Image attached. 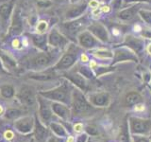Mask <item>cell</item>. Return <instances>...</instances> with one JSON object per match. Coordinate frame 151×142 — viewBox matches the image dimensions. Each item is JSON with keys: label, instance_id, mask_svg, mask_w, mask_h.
I'll use <instances>...</instances> for the list:
<instances>
[{"label": "cell", "instance_id": "6da1fadb", "mask_svg": "<svg viewBox=\"0 0 151 142\" xmlns=\"http://www.w3.org/2000/svg\"><path fill=\"white\" fill-rule=\"evenodd\" d=\"M42 96L45 97L46 99H53V101H60L63 103H68L70 99H69V88L66 85H63V86L58 87L54 90H50V91L46 92H42Z\"/></svg>", "mask_w": 151, "mask_h": 142}, {"label": "cell", "instance_id": "7a4b0ae2", "mask_svg": "<svg viewBox=\"0 0 151 142\" xmlns=\"http://www.w3.org/2000/svg\"><path fill=\"white\" fill-rule=\"evenodd\" d=\"M73 109L77 115H83L92 110L91 105L88 103L83 94L79 91H74L73 95Z\"/></svg>", "mask_w": 151, "mask_h": 142}, {"label": "cell", "instance_id": "3957f363", "mask_svg": "<svg viewBox=\"0 0 151 142\" xmlns=\"http://www.w3.org/2000/svg\"><path fill=\"white\" fill-rule=\"evenodd\" d=\"M124 61H133L137 62L138 58L135 55V52L131 50L127 46H121L117 47L113 51V64H116L118 62Z\"/></svg>", "mask_w": 151, "mask_h": 142}, {"label": "cell", "instance_id": "277c9868", "mask_svg": "<svg viewBox=\"0 0 151 142\" xmlns=\"http://www.w3.org/2000/svg\"><path fill=\"white\" fill-rule=\"evenodd\" d=\"M54 53L52 54L51 52H42L33 57L30 61V65L33 68H42L49 65L52 62H54Z\"/></svg>", "mask_w": 151, "mask_h": 142}, {"label": "cell", "instance_id": "5b68a950", "mask_svg": "<svg viewBox=\"0 0 151 142\" xmlns=\"http://www.w3.org/2000/svg\"><path fill=\"white\" fill-rule=\"evenodd\" d=\"M79 45L84 49H91L99 45L98 39H96L90 31H82L78 36Z\"/></svg>", "mask_w": 151, "mask_h": 142}, {"label": "cell", "instance_id": "8992f818", "mask_svg": "<svg viewBox=\"0 0 151 142\" xmlns=\"http://www.w3.org/2000/svg\"><path fill=\"white\" fill-rule=\"evenodd\" d=\"M89 31L92 34L98 39L99 41L102 42H108L109 41V34L106 30V28L104 27L101 23H93L92 25L89 27Z\"/></svg>", "mask_w": 151, "mask_h": 142}, {"label": "cell", "instance_id": "52a82bcc", "mask_svg": "<svg viewBox=\"0 0 151 142\" xmlns=\"http://www.w3.org/2000/svg\"><path fill=\"white\" fill-rule=\"evenodd\" d=\"M150 127L151 122L149 120H139V118H131L130 120V129L132 133L145 134L150 130Z\"/></svg>", "mask_w": 151, "mask_h": 142}, {"label": "cell", "instance_id": "ba28073f", "mask_svg": "<svg viewBox=\"0 0 151 142\" xmlns=\"http://www.w3.org/2000/svg\"><path fill=\"white\" fill-rule=\"evenodd\" d=\"M48 43L49 45L52 46L56 47H63L67 45L68 40L66 38L60 33L56 28H53L48 35Z\"/></svg>", "mask_w": 151, "mask_h": 142}, {"label": "cell", "instance_id": "9c48e42d", "mask_svg": "<svg viewBox=\"0 0 151 142\" xmlns=\"http://www.w3.org/2000/svg\"><path fill=\"white\" fill-rule=\"evenodd\" d=\"M77 60V51H69L63 56L56 65V69H67L71 67Z\"/></svg>", "mask_w": 151, "mask_h": 142}, {"label": "cell", "instance_id": "30bf717a", "mask_svg": "<svg viewBox=\"0 0 151 142\" xmlns=\"http://www.w3.org/2000/svg\"><path fill=\"white\" fill-rule=\"evenodd\" d=\"M140 11V5H135L130 8H127L121 11L118 13V18L122 21H129L132 18L135 16V14L137 12H139Z\"/></svg>", "mask_w": 151, "mask_h": 142}, {"label": "cell", "instance_id": "8fae6325", "mask_svg": "<svg viewBox=\"0 0 151 142\" xmlns=\"http://www.w3.org/2000/svg\"><path fill=\"white\" fill-rule=\"evenodd\" d=\"M110 97L107 93H96L90 96V101L96 106H106L108 105Z\"/></svg>", "mask_w": 151, "mask_h": 142}, {"label": "cell", "instance_id": "7c38bea8", "mask_svg": "<svg viewBox=\"0 0 151 142\" xmlns=\"http://www.w3.org/2000/svg\"><path fill=\"white\" fill-rule=\"evenodd\" d=\"M126 44L127 46L129 47L131 50H133L135 53H140L144 47V41L139 39V38H135L132 36H127L126 38Z\"/></svg>", "mask_w": 151, "mask_h": 142}, {"label": "cell", "instance_id": "4fadbf2b", "mask_svg": "<svg viewBox=\"0 0 151 142\" xmlns=\"http://www.w3.org/2000/svg\"><path fill=\"white\" fill-rule=\"evenodd\" d=\"M87 8V3L82 2L80 4L76 5L75 7H72L69 11L66 12V18L67 19H75L80 16L84 12V11Z\"/></svg>", "mask_w": 151, "mask_h": 142}, {"label": "cell", "instance_id": "5bb4252c", "mask_svg": "<svg viewBox=\"0 0 151 142\" xmlns=\"http://www.w3.org/2000/svg\"><path fill=\"white\" fill-rule=\"evenodd\" d=\"M66 77H67L71 82H72L74 84L77 85V86L79 87L81 90L87 89V83L81 75L77 74V73H70V74L66 75Z\"/></svg>", "mask_w": 151, "mask_h": 142}, {"label": "cell", "instance_id": "9a60e30c", "mask_svg": "<svg viewBox=\"0 0 151 142\" xmlns=\"http://www.w3.org/2000/svg\"><path fill=\"white\" fill-rule=\"evenodd\" d=\"M15 127L17 128L18 131H20L22 133H28L31 130V127H32V121H31V118H23V120H18L15 123Z\"/></svg>", "mask_w": 151, "mask_h": 142}, {"label": "cell", "instance_id": "2e32d148", "mask_svg": "<svg viewBox=\"0 0 151 142\" xmlns=\"http://www.w3.org/2000/svg\"><path fill=\"white\" fill-rule=\"evenodd\" d=\"M52 110L58 116H60L63 120H67L69 117V110L64 105L60 103H53L52 104Z\"/></svg>", "mask_w": 151, "mask_h": 142}, {"label": "cell", "instance_id": "e0dca14e", "mask_svg": "<svg viewBox=\"0 0 151 142\" xmlns=\"http://www.w3.org/2000/svg\"><path fill=\"white\" fill-rule=\"evenodd\" d=\"M81 21L80 20H77V21H72V22H68L65 23L63 26L64 30L67 31V33L69 34H76L81 28Z\"/></svg>", "mask_w": 151, "mask_h": 142}, {"label": "cell", "instance_id": "ac0fdd59", "mask_svg": "<svg viewBox=\"0 0 151 142\" xmlns=\"http://www.w3.org/2000/svg\"><path fill=\"white\" fill-rule=\"evenodd\" d=\"M31 40L37 47L42 49H46V36L42 34H34L31 35Z\"/></svg>", "mask_w": 151, "mask_h": 142}, {"label": "cell", "instance_id": "d6986e66", "mask_svg": "<svg viewBox=\"0 0 151 142\" xmlns=\"http://www.w3.org/2000/svg\"><path fill=\"white\" fill-rule=\"evenodd\" d=\"M12 9V3H6L0 6V17H1V19L5 23L8 21L9 15H11Z\"/></svg>", "mask_w": 151, "mask_h": 142}, {"label": "cell", "instance_id": "ffe728a7", "mask_svg": "<svg viewBox=\"0 0 151 142\" xmlns=\"http://www.w3.org/2000/svg\"><path fill=\"white\" fill-rule=\"evenodd\" d=\"M20 98L22 101L26 102L27 104H32L34 102V96L31 92V90L28 88H23L20 92Z\"/></svg>", "mask_w": 151, "mask_h": 142}, {"label": "cell", "instance_id": "44dd1931", "mask_svg": "<svg viewBox=\"0 0 151 142\" xmlns=\"http://www.w3.org/2000/svg\"><path fill=\"white\" fill-rule=\"evenodd\" d=\"M141 96L138 93H129V95H127V97L125 99L126 104L129 106L135 105V104H138L141 101Z\"/></svg>", "mask_w": 151, "mask_h": 142}, {"label": "cell", "instance_id": "7402d4cb", "mask_svg": "<svg viewBox=\"0 0 151 142\" xmlns=\"http://www.w3.org/2000/svg\"><path fill=\"white\" fill-rule=\"evenodd\" d=\"M93 54L96 56V58H99V59H111L113 57V52L108 49H104L94 50L93 52Z\"/></svg>", "mask_w": 151, "mask_h": 142}, {"label": "cell", "instance_id": "603a6c76", "mask_svg": "<svg viewBox=\"0 0 151 142\" xmlns=\"http://www.w3.org/2000/svg\"><path fill=\"white\" fill-rule=\"evenodd\" d=\"M40 104H41V116L42 117V120H47L51 117V112L48 109V106L46 105L44 101L40 99Z\"/></svg>", "mask_w": 151, "mask_h": 142}, {"label": "cell", "instance_id": "cb8c5ba5", "mask_svg": "<svg viewBox=\"0 0 151 142\" xmlns=\"http://www.w3.org/2000/svg\"><path fill=\"white\" fill-rule=\"evenodd\" d=\"M51 129L57 135H59V136H65L66 135V132L64 130V128L60 124H59V123H52Z\"/></svg>", "mask_w": 151, "mask_h": 142}, {"label": "cell", "instance_id": "d4e9b609", "mask_svg": "<svg viewBox=\"0 0 151 142\" xmlns=\"http://www.w3.org/2000/svg\"><path fill=\"white\" fill-rule=\"evenodd\" d=\"M139 14L142 17V19L148 25H151V12L145 11V9H140Z\"/></svg>", "mask_w": 151, "mask_h": 142}, {"label": "cell", "instance_id": "484cf974", "mask_svg": "<svg viewBox=\"0 0 151 142\" xmlns=\"http://www.w3.org/2000/svg\"><path fill=\"white\" fill-rule=\"evenodd\" d=\"M1 94L5 98H11L13 95V88L9 85H5L1 89Z\"/></svg>", "mask_w": 151, "mask_h": 142}, {"label": "cell", "instance_id": "4316f807", "mask_svg": "<svg viewBox=\"0 0 151 142\" xmlns=\"http://www.w3.org/2000/svg\"><path fill=\"white\" fill-rule=\"evenodd\" d=\"M45 135H46V131L45 128H42L41 125H37V135L39 136V139L44 140L45 137Z\"/></svg>", "mask_w": 151, "mask_h": 142}, {"label": "cell", "instance_id": "83f0119b", "mask_svg": "<svg viewBox=\"0 0 151 142\" xmlns=\"http://www.w3.org/2000/svg\"><path fill=\"white\" fill-rule=\"evenodd\" d=\"M46 28H47V24H46V22L41 21V22L38 23V25H37V30L39 31L40 33L45 31Z\"/></svg>", "mask_w": 151, "mask_h": 142}, {"label": "cell", "instance_id": "f1b7e54d", "mask_svg": "<svg viewBox=\"0 0 151 142\" xmlns=\"http://www.w3.org/2000/svg\"><path fill=\"white\" fill-rule=\"evenodd\" d=\"M79 72L81 73L83 76H86L87 78H93V74H92V71L90 70L87 67H80L79 69Z\"/></svg>", "mask_w": 151, "mask_h": 142}, {"label": "cell", "instance_id": "f546056e", "mask_svg": "<svg viewBox=\"0 0 151 142\" xmlns=\"http://www.w3.org/2000/svg\"><path fill=\"white\" fill-rule=\"evenodd\" d=\"M37 3H38V6H40L42 8H46V7H49L50 5L52 4L49 0H37Z\"/></svg>", "mask_w": 151, "mask_h": 142}, {"label": "cell", "instance_id": "4dcf8cb0", "mask_svg": "<svg viewBox=\"0 0 151 142\" xmlns=\"http://www.w3.org/2000/svg\"><path fill=\"white\" fill-rule=\"evenodd\" d=\"M121 5H122V0H113V1L111 2V7L115 9H120Z\"/></svg>", "mask_w": 151, "mask_h": 142}, {"label": "cell", "instance_id": "1f68e13d", "mask_svg": "<svg viewBox=\"0 0 151 142\" xmlns=\"http://www.w3.org/2000/svg\"><path fill=\"white\" fill-rule=\"evenodd\" d=\"M82 129H83V126L82 124H80V123H77V124L74 126V131L77 133H80L82 131Z\"/></svg>", "mask_w": 151, "mask_h": 142}, {"label": "cell", "instance_id": "d6a6232c", "mask_svg": "<svg viewBox=\"0 0 151 142\" xmlns=\"http://www.w3.org/2000/svg\"><path fill=\"white\" fill-rule=\"evenodd\" d=\"M5 135V137H6L7 139H9H9L13 138L14 134H13V133H12V131H9H9H7L6 133H5V135Z\"/></svg>", "mask_w": 151, "mask_h": 142}, {"label": "cell", "instance_id": "836d02e7", "mask_svg": "<svg viewBox=\"0 0 151 142\" xmlns=\"http://www.w3.org/2000/svg\"><path fill=\"white\" fill-rule=\"evenodd\" d=\"M127 2H151V0H126Z\"/></svg>", "mask_w": 151, "mask_h": 142}, {"label": "cell", "instance_id": "e575fe53", "mask_svg": "<svg viewBox=\"0 0 151 142\" xmlns=\"http://www.w3.org/2000/svg\"><path fill=\"white\" fill-rule=\"evenodd\" d=\"M12 46H14V47H18L19 46V41L17 40V39H15L13 42H12Z\"/></svg>", "mask_w": 151, "mask_h": 142}, {"label": "cell", "instance_id": "d590c367", "mask_svg": "<svg viewBox=\"0 0 151 142\" xmlns=\"http://www.w3.org/2000/svg\"><path fill=\"white\" fill-rule=\"evenodd\" d=\"M81 59H82V62H87V61H88L87 56H86V55H84V54L81 56Z\"/></svg>", "mask_w": 151, "mask_h": 142}, {"label": "cell", "instance_id": "8d00e7d4", "mask_svg": "<svg viewBox=\"0 0 151 142\" xmlns=\"http://www.w3.org/2000/svg\"><path fill=\"white\" fill-rule=\"evenodd\" d=\"M146 49H147L148 53H150V54H151V44H149V45L147 46V47H146Z\"/></svg>", "mask_w": 151, "mask_h": 142}, {"label": "cell", "instance_id": "74e56055", "mask_svg": "<svg viewBox=\"0 0 151 142\" xmlns=\"http://www.w3.org/2000/svg\"><path fill=\"white\" fill-rule=\"evenodd\" d=\"M137 142H148L146 139H145V138H141V139H139Z\"/></svg>", "mask_w": 151, "mask_h": 142}, {"label": "cell", "instance_id": "f35d334b", "mask_svg": "<svg viewBox=\"0 0 151 142\" xmlns=\"http://www.w3.org/2000/svg\"><path fill=\"white\" fill-rule=\"evenodd\" d=\"M3 111H4V110H3V107H2L1 105H0V115H1V114L3 113Z\"/></svg>", "mask_w": 151, "mask_h": 142}, {"label": "cell", "instance_id": "ab89813d", "mask_svg": "<svg viewBox=\"0 0 151 142\" xmlns=\"http://www.w3.org/2000/svg\"><path fill=\"white\" fill-rule=\"evenodd\" d=\"M2 64H1V60H0V69H2Z\"/></svg>", "mask_w": 151, "mask_h": 142}, {"label": "cell", "instance_id": "60d3db41", "mask_svg": "<svg viewBox=\"0 0 151 142\" xmlns=\"http://www.w3.org/2000/svg\"><path fill=\"white\" fill-rule=\"evenodd\" d=\"M104 1H105L106 3H109V2H111V0H104Z\"/></svg>", "mask_w": 151, "mask_h": 142}, {"label": "cell", "instance_id": "b9f144b4", "mask_svg": "<svg viewBox=\"0 0 151 142\" xmlns=\"http://www.w3.org/2000/svg\"><path fill=\"white\" fill-rule=\"evenodd\" d=\"M73 2H76V1H78V0H72Z\"/></svg>", "mask_w": 151, "mask_h": 142}, {"label": "cell", "instance_id": "7bdbcfd3", "mask_svg": "<svg viewBox=\"0 0 151 142\" xmlns=\"http://www.w3.org/2000/svg\"><path fill=\"white\" fill-rule=\"evenodd\" d=\"M150 89H151V88H150Z\"/></svg>", "mask_w": 151, "mask_h": 142}]
</instances>
